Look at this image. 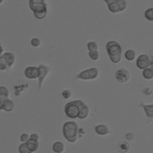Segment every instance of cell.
Returning <instances> with one entry per match:
<instances>
[{
  "label": "cell",
  "mask_w": 153,
  "mask_h": 153,
  "mask_svg": "<svg viewBox=\"0 0 153 153\" xmlns=\"http://www.w3.org/2000/svg\"><path fill=\"white\" fill-rule=\"evenodd\" d=\"M106 50L110 60L115 64L122 60V47L115 40H110L106 44Z\"/></svg>",
  "instance_id": "obj_1"
},
{
  "label": "cell",
  "mask_w": 153,
  "mask_h": 153,
  "mask_svg": "<svg viewBox=\"0 0 153 153\" xmlns=\"http://www.w3.org/2000/svg\"><path fill=\"white\" fill-rule=\"evenodd\" d=\"M79 129L78 124L75 121L65 122L62 128L63 136L70 143H75L79 137Z\"/></svg>",
  "instance_id": "obj_2"
},
{
  "label": "cell",
  "mask_w": 153,
  "mask_h": 153,
  "mask_svg": "<svg viewBox=\"0 0 153 153\" xmlns=\"http://www.w3.org/2000/svg\"><path fill=\"white\" fill-rule=\"evenodd\" d=\"M29 7L37 19H44L48 13L45 0H29Z\"/></svg>",
  "instance_id": "obj_3"
},
{
  "label": "cell",
  "mask_w": 153,
  "mask_h": 153,
  "mask_svg": "<svg viewBox=\"0 0 153 153\" xmlns=\"http://www.w3.org/2000/svg\"><path fill=\"white\" fill-rule=\"evenodd\" d=\"M84 103L81 100H75L67 103L65 106V112L68 117L75 118L78 117L81 107Z\"/></svg>",
  "instance_id": "obj_4"
},
{
  "label": "cell",
  "mask_w": 153,
  "mask_h": 153,
  "mask_svg": "<svg viewBox=\"0 0 153 153\" xmlns=\"http://www.w3.org/2000/svg\"><path fill=\"white\" fill-rule=\"evenodd\" d=\"M99 71L96 68H90L85 69L76 75V78L82 80H94L98 78Z\"/></svg>",
  "instance_id": "obj_5"
},
{
  "label": "cell",
  "mask_w": 153,
  "mask_h": 153,
  "mask_svg": "<svg viewBox=\"0 0 153 153\" xmlns=\"http://www.w3.org/2000/svg\"><path fill=\"white\" fill-rule=\"evenodd\" d=\"M108 10L114 14L123 13L126 10L127 4L125 0H114L107 5Z\"/></svg>",
  "instance_id": "obj_6"
},
{
  "label": "cell",
  "mask_w": 153,
  "mask_h": 153,
  "mask_svg": "<svg viewBox=\"0 0 153 153\" xmlns=\"http://www.w3.org/2000/svg\"><path fill=\"white\" fill-rule=\"evenodd\" d=\"M152 60L146 54H142L139 56V57L136 59V66L139 69H145L147 68H149V66L151 65Z\"/></svg>",
  "instance_id": "obj_7"
},
{
  "label": "cell",
  "mask_w": 153,
  "mask_h": 153,
  "mask_svg": "<svg viewBox=\"0 0 153 153\" xmlns=\"http://www.w3.org/2000/svg\"><path fill=\"white\" fill-rule=\"evenodd\" d=\"M131 73L127 69L123 68L118 69L115 73V78L120 83H126L129 81Z\"/></svg>",
  "instance_id": "obj_8"
},
{
  "label": "cell",
  "mask_w": 153,
  "mask_h": 153,
  "mask_svg": "<svg viewBox=\"0 0 153 153\" xmlns=\"http://www.w3.org/2000/svg\"><path fill=\"white\" fill-rule=\"evenodd\" d=\"M38 68L40 69L41 73L40 75L38 77V88L41 90L42 85L46 78L50 72V68L48 66L45 64H41L39 65Z\"/></svg>",
  "instance_id": "obj_9"
},
{
  "label": "cell",
  "mask_w": 153,
  "mask_h": 153,
  "mask_svg": "<svg viewBox=\"0 0 153 153\" xmlns=\"http://www.w3.org/2000/svg\"><path fill=\"white\" fill-rule=\"evenodd\" d=\"M25 76L30 79H35L38 78L40 75V69L38 66H27L25 69Z\"/></svg>",
  "instance_id": "obj_10"
},
{
  "label": "cell",
  "mask_w": 153,
  "mask_h": 153,
  "mask_svg": "<svg viewBox=\"0 0 153 153\" xmlns=\"http://www.w3.org/2000/svg\"><path fill=\"white\" fill-rule=\"evenodd\" d=\"M7 63L9 68H11L16 63V56L14 55V53H13L12 52H10V51H7V52H5L3 53V54L2 55Z\"/></svg>",
  "instance_id": "obj_11"
},
{
  "label": "cell",
  "mask_w": 153,
  "mask_h": 153,
  "mask_svg": "<svg viewBox=\"0 0 153 153\" xmlns=\"http://www.w3.org/2000/svg\"><path fill=\"white\" fill-rule=\"evenodd\" d=\"M95 132L100 136H106L110 133L109 127L105 124H99L94 127Z\"/></svg>",
  "instance_id": "obj_12"
},
{
  "label": "cell",
  "mask_w": 153,
  "mask_h": 153,
  "mask_svg": "<svg viewBox=\"0 0 153 153\" xmlns=\"http://www.w3.org/2000/svg\"><path fill=\"white\" fill-rule=\"evenodd\" d=\"M89 114H90V109L88 106L84 102L81 107L78 118L81 120H84L88 117Z\"/></svg>",
  "instance_id": "obj_13"
},
{
  "label": "cell",
  "mask_w": 153,
  "mask_h": 153,
  "mask_svg": "<svg viewBox=\"0 0 153 153\" xmlns=\"http://www.w3.org/2000/svg\"><path fill=\"white\" fill-rule=\"evenodd\" d=\"M25 143L29 150H30L32 152L36 151L39 148L38 141L33 139L30 138Z\"/></svg>",
  "instance_id": "obj_14"
},
{
  "label": "cell",
  "mask_w": 153,
  "mask_h": 153,
  "mask_svg": "<svg viewBox=\"0 0 153 153\" xmlns=\"http://www.w3.org/2000/svg\"><path fill=\"white\" fill-rule=\"evenodd\" d=\"M52 149L55 153H63L65 150V145L62 142L57 141L53 143Z\"/></svg>",
  "instance_id": "obj_15"
},
{
  "label": "cell",
  "mask_w": 153,
  "mask_h": 153,
  "mask_svg": "<svg viewBox=\"0 0 153 153\" xmlns=\"http://www.w3.org/2000/svg\"><path fill=\"white\" fill-rule=\"evenodd\" d=\"M140 106L142 107V108L145 110V112L146 113V116L148 118H152L153 117V105H144L143 103H141L139 105Z\"/></svg>",
  "instance_id": "obj_16"
},
{
  "label": "cell",
  "mask_w": 153,
  "mask_h": 153,
  "mask_svg": "<svg viewBox=\"0 0 153 153\" xmlns=\"http://www.w3.org/2000/svg\"><path fill=\"white\" fill-rule=\"evenodd\" d=\"M124 57L129 62H133L136 59V53L133 49H128L124 53Z\"/></svg>",
  "instance_id": "obj_17"
},
{
  "label": "cell",
  "mask_w": 153,
  "mask_h": 153,
  "mask_svg": "<svg viewBox=\"0 0 153 153\" xmlns=\"http://www.w3.org/2000/svg\"><path fill=\"white\" fill-rule=\"evenodd\" d=\"M14 108V103L10 99H7L4 101L3 103V111L6 112H11Z\"/></svg>",
  "instance_id": "obj_18"
},
{
  "label": "cell",
  "mask_w": 153,
  "mask_h": 153,
  "mask_svg": "<svg viewBox=\"0 0 153 153\" xmlns=\"http://www.w3.org/2000/svg\"><path fill=\"white\" fill-rule=\"evenodd\" d=\"M10 91L7 87L0 86V100H5L9 99Z\"/></svg>",
  "instance_id": "obj_19"
},
{
  "label": "cell",
  "mask_w": 153,
  "mask_h": 153,
  "mask_svg": "<svg viewBox=\"0 0 153 153\" xmlns=\"http://www.w3.org/2000/svg\"><path fill=\"white\" fill-rule=\"evenodd\" d=\"M130 149V145L126 141H121L118 145V149L121 153H126Z\"/></svg>",
  "instance_id": "obj_20"
},
{
  "label": "cell",
  "mask_w": 153,
  "mask_h": 153,
  "mask_svg": "<svg viewBox=\"0 0 153 153\" xmlns=\"http://www.w3.org/2000/svg\"><path fill=\"white\" fill-rule=\"evenodd\" d=\"M142 75L145 79L151 80L153 78V69L151 68H147L143 69Z\"/></svg>",
  "instance_id": "obj_21"
},
{
  "label": "cell",
  "mask_w": 153,
  "mask_h": 153,
  "mask_svg": "<svg viewBox=\"0 0 153 153\" xmlns=\"http://www.w3.org/2000/svg\"><path fill=\"white\" fill-rule=\"evenodd\" d=\"M144 16L145 19L150 22L153 21V8L151 7L146 9L145 11Z\"/></svg>",
  "instance_id": "obj_22"
},
{
  "label": "cell",
  "mask_w": 153,
  "mask_h": 153,
  "mask_svg": "<svg viewBox=\"0 0 153 153\" xmlns=\"http://www.w3.org/2000/svg\"><path fill=\"white\" fill-rule=\"evenodd\" d=\"M87 47L88 51L99 50V45L95 41H89L87 44Z\"/></svg>",
  "instance_id": "obj_23"
},
{
  "label": "cell",
  "mask_w": 153,
  "mask_h": 153,
  "mask_svg": "<svg viewBox=\"0 0 153 153\" xmlns=\"http://www.w3.org/2000/svg\"><path fill=\"white\" fill-rule=\"evenodd\" d=\"M88 56L94 61H97L100 57V54L99 50L88 51Z\"/></svg>",
  "instance_id": "obj_24"
},
{
  "label": "cell",
  "mask_w": 153,
  "mask_h": 153,
  "mask_svg": "<svg viewBox=\"0 0 153 153\" xmlns=\"http://www.w3.org/2000/svg\"><path fill=\"white\" fill-rule=\"evenodd\" d=\"M8 69V67L4 57L2 56H0V71H5Z\"/></svg>",
  "instance_id": "obj_25"
},
{
  "label": "cell",
  "mask_w": 153,
  "mask_h": 153,
  "mask_svg": "<svg viewBox=\"0 0 153 153\" xmlns=\"http://www.w3.org/2000/svg\"><path fill=\"white\" fill-rule=\"evenodd\" d=\"M30 44L35 48H38L41 45V40L37 37H35L31 39L30 40Z\"/></svg>",
  "instance_id": "obj_26"
},
{
  "label": "cell",
  "mask_w": 153,
  "mask_h": 153,
  "mask_svg": "<svg viewBox=\"0 0 153 153\" xmlns=\"http://www.w3.org/2000/svg\"><path fill=\"white\" fill-rule=\"evenodd\" d=\"M19 153H33L27 148L25 143H22L20 144L18 148Z\"/></svg>",
  "instance_id": "obj_27"
},
{
  "label": "cell",
  "mask_w": 153,
  "mask_h": 153,
  "mask_svg": "<svg viewBox=\"0 0 153 153\" xmlns=\"http://www.w3.org/2000/svg\"><path fill=\"white\" fill-rule=\"evenodd\" d=\"M62 96L64 99H70L71 97H72V93L70 90L66 89V90L63 91V92L62 93Z\"/></svg>",
  "instance_id": "obj_28"
},
{
  "label": "cell",
  "mask_w": 153,
  "mask_h": 153,
  "mask_svg": "<svg viewBox=\"0 0 153 153\" xmlns=\"http://www.w3.org/2000/svg\"><path fill=\"white\" fill-rule=\"evenodd\" d=\"M134 137H135L134 134L131 132H128L125 135V138H126V140L128 142L133 141V139H134Z\"/></svg>",
  "instance_id": "obj_29"
},
{
  "label": "cell",
  "mask_w": 153,
  "mask_h": 153,
  "mask_svg": "<svg viewBox=\"0 0 153 153\" xmlns=\"http://www.w3.org/2000/svg\"><path fill=\"white\" fill-rule=\"evenodd\" d=\"M20 141L22 143H26L29 139H30V135H29V134L27 133H23L21 136H20Z\"/></svg>",
  "instance_id": "obj_30"
},
{
  "label": "cell",
  "mask_w": 153,
  "mask_h": 153,
  "mask_svg": "<svg viewBox=\"0 0 153 153\" xmlns=\"http://www.w3.org/2000/svg\"><path fill=\"white\" fill-rule=\"evenodd\" d=\"M143 92L146 95H151L152 93V90L149 87H145L143 88Z\"/></svg>",
  "instance_id": "obj_31"
},
{
  "label": "cell",
  "mask_w": 153,
  "mask_h": 153,
  "mask_svg": "<svg viewBox=\"0 0 153 153\" xmlns=\"http://www.w3.org/2000/svg\"><path fill=\"white\" fill-rule=\"evenodd\" d=\"M30 138L36 140L38 141L39 140V136L37 133H32L30 135Z\"/></svg>",
  "instance_id": "obj_32"
},
{
  "label": "cell",
  "mask_w": 153,
  "mask_h": 153,
  "mask_svg": "<svg viewBox=\"0 0 153 153\" xmlns=\"http://www.w3.org/2000/svg\"><path fill=\"white\" fill-rule=\"evenodd\" d=\"M4 47H3V45L2 44L1 42H0V56H1L3 53H4Z\"/></svg>",
  "instance_id": "obj_33"
},
{
  "label": "cell",
  "mask_w": 153,
  "mask_h": 153,
  "mask_svg": "<svg viewBox=\"0 0 153 153\" xmlns=\"http://www.w3.org/2000/svg\"><path fill=\"white\" fill-rule=\"evenodd\" d=\"M4 100H0V111H3V103Z\"/></svg>",
  "instance_id": "obj_34"
},
{
  "label": "cell",
  "mask_w": 153,
  "mask_h": 153,
  "mask_svg": "<svg viewBox=\"0 0 153 153\" xmlns=\"http://www.w3.org/2000/svg\"><path fill=\"white\" fill-rule=\"evenodd\" d=\"M113 1H114V0H104V1H105V2L108 5V4H109V3H111V2H112Z\"/></svg>",
  "instance_id": "obj_35"
},
{
  "label": "cell",
  "mask_w": 153,
  "mask_h": 153,
  "mask_svg": "<svg viewBox=\"0 0 153 153\" xmlns=\"http://www.w3.org/2000/svg\"><path fill=\"white\" fill-rule=\"evenodd\" d=\"M3 2H4V0H0V5H1V4H2Z\"/></svg>",
  "instance_id": "obj_36"
}]
</instances>
